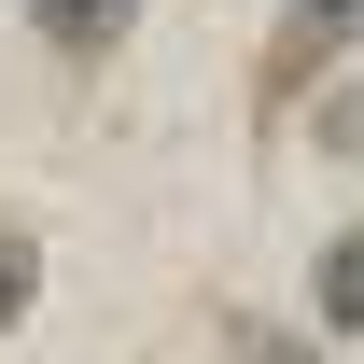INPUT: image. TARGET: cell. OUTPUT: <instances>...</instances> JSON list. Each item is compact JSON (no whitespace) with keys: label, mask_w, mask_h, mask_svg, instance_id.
I'll list each match as a JSON object with an SVG mask.
<instances>
[{"label":"cell","mask_w":364,"mask_h":364,"mask_svg":"<svg viewBox=\"0 0 364 364\" xmlns=\"http://www.w3.org/2000/svg\"><path fill=\"white\" fill-rule=\"evenodd\" d=\"M350 43H364V0H280V28H267V56H252V112H309L336 70H350Z\"/></svg>","instance_id":"obj_1"},{"label":"cell","mask_w":364,"mask_h":364,"mask_svg":"<svg viewBox=\"0 0 364 364\" xmlns=\"http://www.w3.org/2000/svg\"><path fill=\"white\" fill-rule=\"evenodd\" d=\"M28 28H43L56 56H112V43H127V28H140V0H43Z\"/></svg>","instance_id":"obj_2"},{"label":"cell","mask_w":364,"mask_h":364,"mask_svg":"<svg viewBox=\"0 0 364 364\" xmlns=\"http://www.w3.org/2000/svg\"><path fill=\"white\" fill-rule=\"evenodd\" d=\"M309 294H322V322H336V336L364 322V225H350V238H322V280H309Z\"/></svg>","instance_id":"obj_3"},{"label":"cell","mask_w":364,"mask_h":364,"mask_svg":"<svg viewBox=\"0 0 364 364\" xmlns=\"http://www.w3.org/2000/svg\"><path fill=\"white\" fill-rule=\"evenodd\" d=\"M28 294H43V238L0 225V322H28Z\"/></svg>","instance_id":"obj_4"},{"label":"cell","mask_w":364,"mask_h":364,"mask_svg":"<svg viewBox=\"0 0 364 364\" xmlns=\"http://www.w3.org/2000/svg\"><path fill=\"white\" fill-rule=\"evenodd\" d=\"M322 154H350V168H364V85L336 98V112H322Z\"/></svg>","instance_id":"obj_5"},{"label":"cell","mask_w":364,"mask_h":364,"mask_svg":"<svg viewBox=\"0 0 364 364\" xmlns=\"http://www.w3.org/2000/svg\"><path fill=\"white\" fill-rule=\"evenodd\" d=\"M238 364H322V350H294V336H238Z\"/></svg>","instance_id":"obj_6"}]
</instances>
